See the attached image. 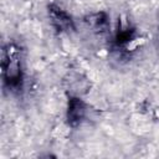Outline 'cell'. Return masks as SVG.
<instances>
[{"label": "cell", "instance_id": "1", "mask_svg": "<svg viewBox=\"0 0 159 159\" xmlns=\"http://www.w3.org/2000/svg\"><path fill=\"white\" fill-rule=\"evenodd\" d=\"M1 75L5 87L12 92L19 93L24 84V71L21 62V51L15 45H7L2 51Z\"/></svg>", "mask_w": 159, "mask_h": 159}, {"label": "cell", "instance_id": "5", "mask_svg": "<svg viewBox=\"0 0 159 159\" xmlns=\"http://www.w3.org/2000/svg\"><path fill=\"white\" fill-rule=\"evenodd\" d=\"M87 25L96 32L104 34L109 29V22H108V16L104 12H97L93 15H89L84 20Z\"/></svg>", "mask_w": 159, "mask_h": 159}, {"label": "cell", "instance_id": "4", "mask_svg": "<svg viewBox=\"0 0 159 159\" xmlns=\"http://www.w3.org/2000/svg\"><path fill=\"white\" fill-rule=\"evenodd\" d=\"M86 104L81 98L71 97L67 104V123L73 128L78 127L86 117Z\"/></svg>", "mask_w": 159, "mask_h": 159}, {"label": "cell", "instance_id": "2", "mask_svg": "<svg viewBox=\"0 0 159 159\" xmlns=\"http://www.w3.org/2000/svg\"><path fill=\"white\" fill-rule=\"evenodd\" d=\"M47 12H48V17L52 26L58 32H70L75 30V24L72 17L60 6L51 4L47 7Z\"/></svg>", "mask_w": 159, "mask_h": 159}, {"label": "cell", "instance_id": "3", "mask_svg": "<svg viewBox=\"0 0 159 159\" xmlns=\"http://www.w3.org/2000/svg\"><path fill=\"white\" fill-rule=\"evenodd\" d=\"M137 30L129 22H119L114 36V47L119 51H128L137 40Z\"/></svg>", "mask_w": 159, "mask_h": 159}]
</instances>
